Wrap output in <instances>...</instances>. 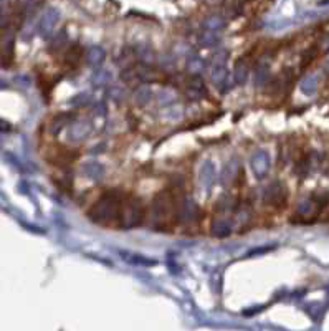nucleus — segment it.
Listing matches in <instances>:
<instances>
[{"mask_svg":"<svg viewBox=\"0 0 329 331\" xmlns=\"http://www.w3.org/2000/svg\"><path fill=\"white\" fill-rule=\"evenodd\" d=\"M123 205V196L117 190H109L103 194L96 201V204L89 209L88 215L96 224H109L116 220L121 214Z\"/></svg>","mask_w":329,"mask_h":331,"instance_id":"obj_1","label":"nucleus"},{"mask_svg":"<svg viewBox=\"0 0 329 331\" xmlns=\"http://www.w3.org/2000/svg\"><path fill=\"white\" fill-rule=\"evenodd\" d=\"M179 207H175V197L169 189H164L159 192L154 201L153 207H151V217H153V224L156 227H164L167 222L172 220V217L175 215V212Z\"/></svg>","mask_w":329,"mask_h":331,"instance_id":"obj_2","label":"nucleus"},{"mask_svg":"<svg viewBox=\"0 0 329 331\" xmlns=\"http://www.w3.org/2000/svg\"><path fill=\"white\" fill-rule=\"evenodd\" d=\"M146 215L144 204L137 197H129L123 201L121 214H119V224L123 229H136L139 227Z\"/></svg>","mask_w":329,"mask_h":331,"instance_id":"obj_3","label":"nucleus"},{"mask_svg":"<svg viewBox=\"0 0 329 331\" xmlns=\"http://www.w3.org/2000/svg\"><path fill=\"white\" fill-rule=\"evenodd\" d=\"M227 60H228V53L219 51L214 58L212 71H210V76H212L214 85L220 90H225V86H227V78H228Z\"/></svg>","mask_w":329,"mask_h":331,"instance_id":"obj_4","label":"nucleus"},{"mask_svg":"<svg viewBox=\"0 0 329 331\" xmlns=\"http://www.w3.org/2000/svg\"><path fill=\"white\" fill-rule=\"evenodd\" d=\"M250 168H252L253 176L258 181L266 179V176L270 174V169H272V157H270L268 151L258 149L256 152H253V156L250 157Z\"/></svg>","mask_w":329,"mask_h":331,"instance_id":"obj_5","label":"nucleus"},{"mask_svg":"<svg viewBox=\"0 0 329 331\" xmlns=\"http://www.w3.org/2000/svg\"><path fill=\"white\" fill-rule=\"evenodd\" d=\"M265 202L273 205V207H283L286 204L288 199V192H286V185L281 181H273L270 182V185L265 189V194H263Z\"/></svg>","mask_w":329,"mask_h":331,"instance_id":"obj_6","label":"nucleus"},{"mask_svg":"<svg viewBox=\"0 0 329 331\" xmlns=\"http://www.w3.org/2000/svg\"><path fill=\"white\" fill-rule=\"evenodd\" d=\"M91 131H93V124H91L89 121H84V119L71 121L68 124L67 139L73 144H80V143H84L91 136Z\"/></svg>","mask_w":329,"mask_h":331,"instance_id":"obj_7","label":"nucleus"},{"mask_svg":"<svg viewBox=\"0 0 329 331\" xmlns=\"http://www.w3.org/2000/svg\"><path fill=\"white\" fill-rule=\"evenodd\" d=\"M177 217L186 224H192L195 220H199V217H200L199 204H197L192 197H184L179 209H177Z\"/></svg>","mask_w":329,"mask_h":331,"instance_id":"obj_8","label":"nucleus"},{"mask_svg":"<svg viewBox=\"0 0 329 331\" xmlns=\"http://www.w3.org/2000/svg\"><path fill=\"white\" fill-rule=\"evenodd\" d=\"M186 95L190 101H200L207 96V86L200 75H194L186 86Z\"/></svg>","mask_w":329,"mask_h":331,"instance_id":"obj_9","label":"nucleus"},{"mask_svg":"<svg viewBox=\"0 0 329 331\" xmlns=\"http://www.w3.org/2000/svg\"><path fill=\"white\" fill-rule=\"evenodd\" d=\"M58 22H60V12L51 7V9L45 10V13L42 15L40 25H38V30H40V33H42L43 37H48L50 33L55 30V26H56Z\"/></svg>","mask_w":329,"mask_h":331,"instance_id":"obj_10","label":"nucleus"},{"mask_svg":"<svg viewBox=\"0 0 329 331\" xmlns=\"http://www.w3.org/2000/svg\"><path fill=\"white\" fill-rule=\"evenodd\" d=\"M81 172L86 179H91V181L98 182L104 177V174H106V169H104V166L100 161L91 159V161H86L81 164Z\"/></svg>","mask_w":329,"mask_h":331,"instance_id":"obj_11","label":"nucleus"},{"mask_svg":"<svg viewBox=\"0 0 329 331\" xmlns=\"http://www.w3.org/2000/svg\"><path fill=\"white\" fill-rule=\"evenodd\" d=\"M215 177H217L215 164L212 161H205L200 166V172H199V181L203 185V189L208 190L210 187H212L214 182H215Z\"/></svg>","mask_w":329,"mask_h":331,"instance_id":"obj_12","label":"nucleus"},{"mask_svg":"<svg viewBox=\"0 0 329 331\" xmlns=\"http://www.w3.org/2000/svg\"><path fill=\"white\" fill-rule=\"evenodd\" d=\"M104 60H106V51L101 46H89L88 51H86V63L91 66V68H98Z\"/></svg>","mask_w":329,"mask_h":331,"instance_id":"obj_13","label":"nucleus"},{"mask_svg":"<svg viewBox=\"0 0 329 331\" xmlns=\"http://www.w3.org/2000/svg\"><path fill=\"white\" fill-rule=\"evenodd\" d=\"M225 29V18L220 15H208L202 23V30H208L214 33H222Z\"/></svg>","mask_w":329,"mask_h":331,"instance_id":"obj_14","label":"nucleus"},{"mask_svg":"<svg viewBox=\"0 0 329 331\" xmlns=\"http://www.w3.org/2000/svg\"><path fill=\"white\" fill-rule=\"evenodd\" d=\"M232 234V224L225 218H217L212 222V235L217 238H227Z\"/></svg>","mask_w":329,"mask_h":331,"instance_id":"obj_15","label":"nucleus"},{"mask_svg":"<svg viewBox=\"0 0 329 331\" xmlns=\"http://www.w3.org/2000/svg\"><path fill=\"white\" fill-rule=\"evenodd\" d=\"M119 255L131 265H141V267H149V265H156L157 262L154 258L142 257L139 254H131V252H119Z\"/></svg>","mask_w":329,"mask_h":331,"instance_id":"obj_16","label":"nucleus"},{"mask_svg":"<svg viewBox=\"0 0 329 331\" xmlns=\"http://www.w3.org/2000/svg\"><path fill=\"white\" fill-rule=\"evenodd\" d=\"M250 75V66L245 60H238L235 63V70H233V79L236 85H245Z\"/></svg>","mask_w":329,"mask_h":331,"instance_id":"obj_17","label":"nucleus"},{"mask_svg":"<svg viewBox=\"0 0 329 331\" xmlns=\"http://www.w3.org/2000/svg\"><path fill=\"white\" fill-rule=\"evenodd\" d=\"M153 98H154V93L149 86H141V88H137L134 93V101L139 104L141 108H146L147 104H151Z\"/></svg>","mask_w":329,"mask_h":331,"instance_id":"obj_18","label":"nucleus"},{"mask_svg":"<svg viewBox=\"0 0 329 331\" xmlns=\"http://www.w3.org/2000/svg\"><path fill=\"white\" fill-rule=\"evenodd\" d=\"M220 42V33H214L208 30H202L199 35V43L203 48H212L217 43Z\"/></svg>","mask_w":329,"mask_h":331,"instance_id":"obj_19","label":"nucleus"},{"mask_svg":"<svg viewBox=\"0 0 329 331\" xmlns=\"http://www.w3.org/2000/svg\"><path fill=\"white\" fill-rule=\"evenodd\" d=\"M238 172H240V166L236 159H232L227 166H225V174H223V182L225 184H232L236 177H238Z\"/></svg>","mask_w":329,"mask_h":331,"instance_id":"obj_20","label":"nucleus"},{"mask_svg":"<svg viewBox=\"0 0 329 331\" xmlns=\"http://www.w3.org/2000/svg\"><path fill=\"white\" fill-rule=\"evenodd\" d=\"M121 79L124 83H141L139 78V68L137 66H126V68L121 70Z\"/></svg>","mask_w":329,"mask_h":331,"instance_id":"obj_21","label":"nucleus"},{"mask_svg":"<svg viewBox=\"0 0 329 331\" xmlns=\"http://www.w3.org/2000/svg\"><path fill=\"white\" fill-rule=\"evenodd\" d=\"M203 68H205V63H203V60L200 57L192 55L187 60V70L192 73V75H200Z\"/></svg>","mask_w":329,"mask_h":331,"instance_id":"obj_22","label":"nucleus"},{"mask_svg":"<svg viewBox=\"0 0 329 331\" xmlns=\"http://www.w3.org/2000/svg\"><path fill=\"white\" fill-rule=\"evenodd\" d=\"M319 55V48L318 46H309V48L303 53V57H301V68H306V66H309L316 58H318Z\"/></svg>","mask_w":329,"mask_h":331,"instance_id":"obj_23","label":"nucleus"},{"mask_svg":"<svg viewBox=\"0 0 329 331\" xmlns=\"http://www.w3.org/2000/svg\"><path fill=\"white\" fill-rule=\"evenodd\" d=\"M136 51H137V57H139V60L142 63H147V65H151L154 62V51L151 50V46H147V45H139L136 48Z\"/></svg>","mask_w":329,"mask_h":331,"instance_id":"obj_24","label":"nucleus"},{"mask_svg":"<svg viewBox=\"0 0 329 331\" xmlns=\"http://www.w3.org/2000/svg\"><path fill=\"white\" fill-rule=\"evenodd\" d=\"M71 118V115H67V113H63V115H58L55 119H53V124H51V132L56 136L58 132H60L65 126L70 124L71 121H68V119Z\"/></svg>","mask_w":329,"mask_h":331,"instance_id":"obj_25","label":"nucleus"},{"mask_svg":"<svg viewBox=\"0 0 329 331\" xmlns=\"http://www.w3.org/2000/svg\"><path fill=\"white\" fill-rule=\"evenodd\" d=\"M95 75H93V85L95 86H103V85H106L109 79H111V73L106 71V70H100V68H95Z\"/></svg>","mask_w":329,"mask_h":331,"instance_id":"obj_26","label":"nucleus"},{"mask_svg":"<svg viewBox=\"0 0 329 331\" xmlns=\"http://www.w3.org/2000/svg\"><path fill=\"white\" fill-rule=\"evenodd\" d=\"M175 91L174 90H169V88H164V90H161V93H159V103L162 104V106H167V104H170V103H174L175 101Z\"/></svg>","mask_w":329,"mask_h":331,"instance_id":"obj_27","label":"nucleus"},{"mask_svg":"<svg viewBox=\"0 0 329 331\" xmlns=\"http://www.w3.org/2000/svg\"><path fill=\"white\" fill-rule=\"evenodd\" d=\"M266 78H268V66L261 65L258 68L255 70V81H256V86H261L266 83Z\"/></svg>","mask_w":329,"mask_h":331,"instance_id":"obj_28","label":"nucleus"},{"mask_svg":"<svg viewBox=\"0 0 329 331\" xmlns=\"http://www.w3.org/2000/svg\"><path fill=\"white\" fill-rule=\"evenodd\" d=\"M68 42V37H67V33L65 32H60L58 33V37L53 40V43H51V46H50V50H55V51H58L62 48V46H65V43Z\"/></svg>","mask_w":329,"mask_h":331,"instance_id":"obj_29","label":"nucleus"},{"mask_svg":"<svg viewBox=\"0 0 329 331\" xmlns=\"http://www.w3.org/2000/svg\"><path fill=\"white\" fill-rule=\"evenodd\" d=\"M301 90H303V93H306V95H311V93H314L316 91V79L314 78L305 79V81L301 83Z\"/></svg>","mask_w":329,"mask_h":331,"instance_id":"obj_30","label":"nucleus"},{"mask_svg":"<svg viewBox=\"0 0 329 331\" xmlns=\"http://www.w3.org/2000/svg\"><path fill=\"white\" fill-rule=\"evenodd\" d=\"M270 250H273V247H258V249H252L247 254V257H258V255H263V254H268Z\"/></svg>","mask_w":329,"mask_h":331,"instance_id":"obj_31","label":"nucleus"}]
</instances>
